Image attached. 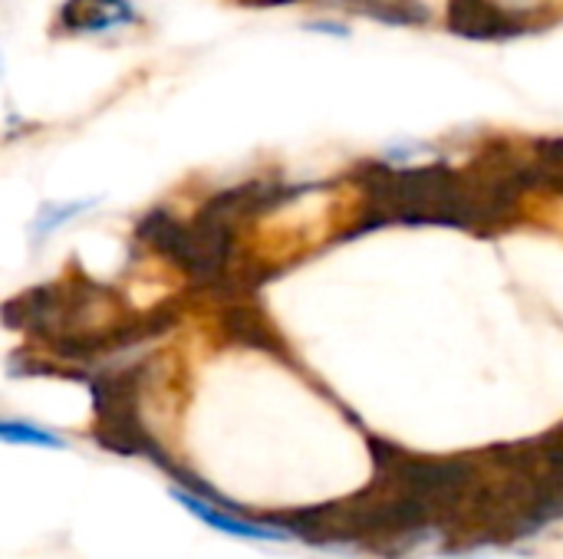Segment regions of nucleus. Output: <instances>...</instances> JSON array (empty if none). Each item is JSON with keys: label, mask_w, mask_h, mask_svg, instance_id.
<instances>
[{"label": "nucleus", "mask_w": 563, "mask_h": 559, "mask_svg": "<svg viewBox=\"0 0 563 559\" xmlns=\"http://www.w3.org/2000/svg\"><path fill=\"white\" fill-rule=\"evenodd\" d=\"M313 191H323V185L310 181V185H290V181H271V178H261V181H244V185H231V188H221L214 194H208V201L198 208L205 214H214L228 224H244L251 217H261V214H274L294 201H300L303 194H313Z\"/></svg>", "instance_id": "nucleus-3"}, {"label": "nucleus", "mask_w": 563, "mask_h": 559, "mask_svg": "<svg viewBox=\"0 0 563 559\" xmlns=\"http://www.w3.org/2000/svg\"><path fill=\"white\" fill-rule=\"evenodd\" d=\"M307 30H313V33H330V36H346V33H350L343 23H333V20H317V23H307Z\"/></svg>", "instance_id": "nucleus-12"}, {"label": "nucleus", "mask_w": 563, "mask_h": 559, "mask_svg": "<svg viewBox=\"0 0 563 559\" xmlns=\"http://www.w3.org/2000/svg\"><path fill=\"white\" fill-rule=\"evenodd\" d=\"M172 497L188 507L201 524L228 534V537H241V540H287L290 534L284 527H274L267 521H254V517H244V514H234V507H224V504H214V501H205L185 488H172Z\"/></svg>", "instance_id": "nucleus-6"}, {"label": "nucleus", "mask_w": 563, "mask_h": 559, "mask_svg": "<svg viewBox=\"0 0 563 559\" xmlns=\"http://www.w3.org/2000/svg\"><path fill=\"white\" fill-rule=\"evenodd\" d=\"M247 7H284V3H297V0H241Z\"/></svg>", "instance_id": "nucleus-13"}, {"label": "nucleus", "mask_w": 563, "mask_h": 559, "mask_svg": "<svg viewBox=\"0 0 563 559\" xmlns=\"http://www.w3.org/2000/svg\"><path fill=\"white\" fill-rule=\"evenodd\" d=\"M449 30L465 40L495 43V40H515L534 30L528 13L492 3V0H449Z\"/></svg>", "instance_id": "nucleus-5"}, {"label": "nucleus", "mask_w": 563, "mask_h": 559, "mask_svg": "<svg viewBox=\"0 0 563 559\" xmlns=\"http://www.w3.org/2000/svg\"><path fill=\"white\" fill-rule=\"evenodd\" d=\"M224 336L238 346H247V349H261V353H271V356H284V343L280 336L271 329V323L264 316H257L254 310L247 306H231L224 313Z\"/></svg>", "instance_id": "nucleus-9"}, {"label": "nucleus", "mask_w": 563, "mask_h": 559, "mask_svg": "<svg viewBox=\"0 0 563 559\" xmlns=\"http://www.w3.org/2000/svg\"><path fill=\"white\" fill-rule=\"evenodd\" d=\"M330 3L386 26H426L432 20V10L422 0H330Z\"/></svg>", "instance_id": "nucleus-8"}, {"label": "nucleus", "mask_w": 563, "mask_h": 559, "mask_svg": "<svg viewBox=\"0 0 563 559\" xmlns=\"http://www.w3.org/2000/svg\"><path fill=\"white\" fill-rule=\"evenodd\" d=\"M145 382V366H125V369H102L89 376V392H92V438L99 448L122 455V458H148L155 468H168L172 458L162 451V445L152 438V432L142 422L139 412V395Z\"/></svg>", "instance_id": "nucleus-2"}, {"label": "nucleus", "mask_w": 563, "mask_h": 559, "mask_svg": "<svg viewBox=\"0 0 563 559\" xmlns=\"http://www.w3.org/2000/svg\"><path fill=\"white\" fill-rule=\"evenodd\" d=\"M132 23H142L132 0H63L56 10L59 33H106Z\"/></svg>", "instance_id": "nucleus-7"}, {"label": "nucleus", "mask_w": 563, "mask_h": 559, "mask_svg": "<svg viewBox=\"0 0 563 559\" xmlns=\"http://www.w3.org/2000/svg\"><path fill=\"white\" fill-rule=\"evenodd\" d=\"M366 194V208L340 241H356L389 224L402 227H455L478 234V201L468 168L449 161L393 165L386 158L360 161L350 175Z\"/></svg>", "instance_id": "nucleus-1"}, {"label": "nucleus", "mask_w": 563, "mask_h": 559, "mask_svg": "<svg viewBox=\"0 0 563 559\" xmlns=\"http://www.w3.org/2000/svg\"><path fill=\"white\" fill-rule=\"evenodd\" d=\"M135 244L155 250L172 267H178L198 290L205 287V260L198 250V241L191 234V224L178 221L168 208H152L135 224Z\"/></svg>", "instance_id": "nucleus-4"}, {"label": "nucleus", "mask_w": 563, "mask_h": 559, "mask_svg": "<svg viewBox=\"0 0 563 559\" xmlns=\"http://www.w3.org/2000/svg\"><path fill=\"white\" fill-rule=\"evenodd\" d=\"M0 438L10 445H36V448H66V441L56 432L36 428L30 422H16V418H3L0 422Z\"/></svg>", "instance_id": "nucleus-11"}, {"label": "nucleus", "mask_w": 563, "mask_h": 559, "mask_svg": "<svg viewBox=\"0 0 563 559\" xmlns=\"http://www.w3.org/2000/svg\"><path fill=\"white\" fill-rule=\"evenodd\" d=\"M96 204V198H86V201H69V204H43L40 208V214L33 217V224H30V231H33V241L40 244L49 231H56V227H63L66 221H73L76 214H82L86 208H92Z\"/></svg>", "instance_id": "nucleus-10"}]
</instances>
